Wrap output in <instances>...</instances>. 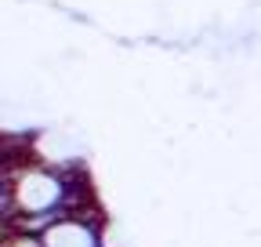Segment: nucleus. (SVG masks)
I'll return each mask as SVG.
<instances>
[{
  "mask_svg": "<svg viewBox=\"0 0 261 247\" xmlns=\"http://www.w3.org/2000/svg\"><path fill=\"white\" fill-rule=\"evenodd\" d=\"M47 247H106V218L102 214H58L44 229Z\"/></svg>",
  "mask_w": 261,
  "mask_h": 247,
  "instance_id": "obj_1",
  "label": "nucleus"
},
{
  "mask_svg": "<svg viewBox=\"0 0 261 247\" xmlns=\"http://www.w3.org/2000/svg\"><path fill=\"white\" fill-rule=\"evenodd\" d=\"M0 247H47L40 233H22V229H4Z\"/></svg>",
  "mask_w": 261,
  "mask_h": 247,
  "instance_id": "obj_2",
  "label": "nucleus"
}]
</instances>
